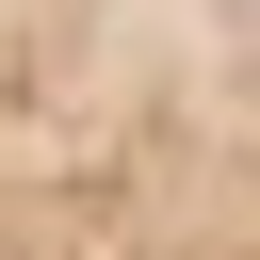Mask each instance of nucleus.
<instances>
[{"label": "nucleus", "mask_w": 260, "mask_h": 260, "mask_svg": "<svg viewBox=\"0 0 260 260\" xmlns=\"http://www.w3.org/2000/svg\"><path fill=\"white\" fill-rule=\"evenodd\" d=\"M0 260H260V0H0Z\"/></svg>", "instance_id": "f257e3e1"}]
</instances>
